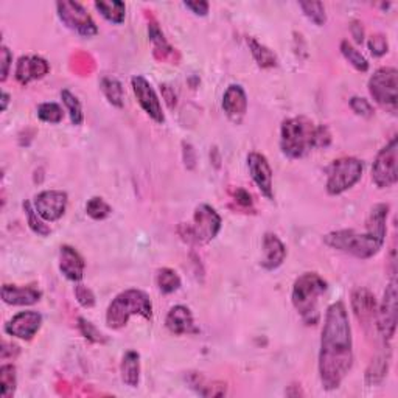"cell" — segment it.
<instances>
[{"label":"cell","instance_id":"1","mask_svg":"<svg viewBox=\"0 0 398 398\" xmlns=\"http://www.w3.org/2000/svg\"><path fill=\"white\" fill-rule=\"evenodd\" d=\"M353 366V342L349 314L342 302L327 308L319 352V376L322 388L338 389Z\"/></svg>","mask_w":398,"mask_h":398},{"label":"cell","instance_id":"2","mask_svg":"<svg viewBox=\"0 0 398 398\" xmlns=\"http://www.w3.org/2000/svg\"><path fill=\"white\" fill-rule=\"evenodd\" d=\"M327 282L318 273H305L296 279L291 302L305 326L319 323V299L327 291Z\"/></svg>","mask_w":398,"mask_h":398},{"label":"cell","instance_id":"3","mask_svg":"<svg viewBox=\"0 0 398 398\" xmlns=\"http://www.w3.org/2000/svg\"><path fill=\"white\" fill-rule=\"evenodd\" d=\"M318 126L308 117H293L282 123L280 148L289 159H300L316 148Z\"/></svg>","mask_w":398,"mask_h":398},{"label":"cell","instance_id":"4","mask_svg":"<svg viewBox=\"0 0 398 398\" xmlns=\"http://www.w3.org/2000/svg\"><path fill=\"white\" fill-rule=\"evenodd\" d=\"M139 314L145 319L153 318L150 296L140 289H126L111 302L106 312V323L112 330L123 328L131 316Z\"/></svg>","mask_w":398,"mask_h":398},{"label":"cell","instance_id":"5","mask_svg":"<svg viewBox=\"0 0 398 398\" xmlns=\"http://www.w3.org/2000/svg\"><path fill=\"white\" fill-rule=\"evenodd\" d=\"M323 243L328 247L338 249L341 252L353 255L356 259H370L380 252L384 241L374 234L364 232L360 234L353 229H342V231H335L327 234L323 237Z\"/></svg>","mask_w":398,"mask_h":398},{"label":"cell","instance_id":"6","mask_svg":"<svg viewBox=\"0 0 398 398\" xmlns=\"http://www.w3.org/2000/svg\"><path fill=\"white\" fill-rule=\"evenodd\" d=\"M221 229V217L213 207L201 204L193 215V224L179 226L182 240L190 245H206L217 237Z\"/></svg>","mask_w":398,"mask_h":398},{"label":"cell","instance_id":"7","mask_svg":"<svg viewBox=\"0 0 398 398\" xmlns=\"http://www.w3.org/2000/svg\"><path fill=\"white\" fill-rule=\"evenodd\" d=\"M362 176V162L355 158L333 160L327 168V193L336 197L352 188Z\"/></svg>","mask_w":398,"mask_h":398},{"label":"cell","instance_id":"8","mask_svg":"<svg viewBox=\"0 0 398 398\" xmlns=\"http://www.w3.org/2000/svg\"><path fill=\"white\" fill-rule=\"evenodd\" d=\"M369 92L375 103L390 114H397L398 107V72L394 67H381L369 79Z\"/></svg>","mask_w":398,"mask_h":398},{"label":"cell","instance_id":"9","mask_svg":"<svg viewBox=\"0 0 398 398\" xmlns=\"http://www.w3.org/2000/svg\"><path fill=\"white\" fill-rule=\"evenodd\" d=\"M372 181L378 188H389L398 181V139L392 137L389 144L376 154L372 165Z\"/></svg>","mask_w":398,"mask_h":398},{"label":"cell","instance_id":"10","mask_svg":"<svg viewBox=\"0 0 398 398\" xmlns=\"http://www.w3.org/2000/svg\"><path fill=\"white\" fill-rule=\"evenodd\" d=\"M58 16L63 20V24L77 33L79 36L84 38H92L98 33V29L93 19L91 17L89 13L86 11V8L78 2H58Z\"/></svg>","mask_w":398,"mask_h":398},{"label":"cell","instance_id":"11","mask_svg":"<svg viewBox=\"0 0 398 398\" xmlns=\"http://www.w3.org/2000/svg\"><path fill=\"white\" fill-rule=\"evenodd\" d=\"M397 282L390 280L384 291L383 300L376 309V328L384 342H389L395 336L397 328Z\"/></svg>","mask_w":398,"mask_h":398},{"label":"cell","instance_id":"12","mask_svg":"<svg viewBox=\"0 0 398 398\" xmlns=\"http://www.w3.org/2000/svg\"><path fill=\"white\" fill-rule=\"evenodd\" d=\"M131 86H132L134 93H136L139 105L141 106V109H144L148 116L156 121V123H164L165 121L164 111H162L159 97H158V93L154 92L150 81H148L145 77L136 75L131 79Z\"/></svg>","mask_w":398,"mask_h":398},{"label":"cell","instance_id":"13","mask_svg":"<svg viewBox=\"0 0 398 398\" xmlns=\"http://www.w3.org/2000/svg\"><path fill=\"white\" fill-rule=\"evenodd\" d=\"M67 207V193L63 190H45L35 197V208L44 221H58Z\"/></svg>","mask_w":398,"mask_h":398},{"label":"cell","instance_id":"14","mask_svg":"<svg viewBox=\"0 0 398 398\" xmlns=\"http://www.w3.org/2000/svg\"><path fill=\"white\" fill-rule=\"evenodd\" d=\"M247 168L251 178L259 187V190L269 201L274 199V187H273V168L269 165L268 159L260 153H249Z\"/></svg>","mask_w":398,"mask_h":398},{"label":"cell","instance_id":"15","mask_svg":"<svg viewBox=\"0 0 398 398\" xmlns=\"http://www.w3.org/2000/svg\"><path fill=\"white\" fill-rule=\"evenodd\" d=\"M40 323H43V316L38 312H20L5 323V333L30 341L39 332Z\"/></svg>","mask_w":398,"mask_h":398},{"label":"cell","instance_id":"16","mask_svg":"<svg viewBox=\"0 0 398 398\" xmlns=\"http://www.w3.org/2000/svg\"><path fill=\"white\" fill-rule=\"evenodd\" d=\"M352 308L356 316L364 327L374 326V321H376V305L375 296L366 288H358L352 293Z\"/></svg>","mask_w":398,"mask_h":398},{"label":"cell","instance_id":"17","mask_svg":"<svg viewBox=\"0 0 398 398\" xmlns=\"http://www.w3.org/2000/svg\"><path fill=\"white\" fill-rule=\"evenodd\" d=\"M222 109L234 123H241L247 112V97L240 84H231L222 95Z\"/></svg>","mask_w":398,"mask_h":398},{"label":"cell","instance_id":"18","mask_svg":"<svg viewBox=\"0 0 398 398\" xmlns=\"http://www.w3.org/2000/svg\"><path fill=\"white\" fill-rule=\"evenodd\" d=\"M50 72V66L40 56H20L16 66V79L20 84H29L31 81L44 78Z\"/></svg>","mask_w":398,"mask_h":398},{"label":"cell","instance_id":"19","mask_svg":"<svg viewBox=\"0 0 398 398\" xmlns=\"http://www.w3.org/2000/svg\"><path fill=\"white\" fill-rule=\"evenodd\" d=\"M165 326L173 335L198 333V328L194 326V319L190 308H187L184 305H176L168 312Z\"/></svg>","mask_w":398,"mask_h":398},{"label":"cell","instance_id":"20","mask_svg":"<svg viewBox=\"0 0 398 398\" xmlns=\"http://www.w3.org/2000/svg\"><path fill=\"white\" fill-rule=\"evenodd\" d=\"M86 263L83 257L72 246H61L59 251V269L66 279L79 282L84 275Z\"/></svg>","mask_w":398,"mask_h":398},{"label":"cell","instance_id":"21","mask_svg":"<svg viewBox=\"0 0 398 398\" xmlns=\"http://www.w3.org/2000/svg\"><path fill=\"white\" fill-rule=\"evenodd\" d=\"M263 252L265 257L261 260V266L268 271H274L286 259V247L275 234H266L263 237Z\"/></svg>","mask_w":398,"mask_h":398},{"label":"cell","instance_id":"22","mask_svg":"<svg viewBox=\"0 0 398 398\" xmlns=\"http://www.w3.org/2000/svg\"><path fill=\"white\" fill-rule=\"evenodd\" d=\"M43 293L33 286H16V285H3L2 286V299L8 305L26 307L33 305L40 300Z\"/></svg>","mask_w":398,"mask_h":398},{"label":"cell","instance_id":"23","mask_svg":"<svg viewBox=\"0 0 398 398\" xmlns=\"http://www.w3.org/2000/svg\"><path fill=\"white\" fill-rule=\"evenodd\" d=\"M388 215H389V206L388 204H376L372 207L369 217L366 220V231L374 234L375 237L386 241L388 234Z\"/></svg>","mask_w":398,"mask_h":398},{"label":"cell","instance_id":"24","mask_svg":"<svg viewBox=\"0 0 398 398\" xmlns=\"http://www.w3.org/2000/svg\"><path fill=\"white\" fill-rule=\"evenodd\" d=\"M121 380L130 388H137L140 380V355L134 350L126 352L120 366Z\"/></svg>","mask_w":398,"mask_h":398},{"label":"cell","instance_id":"25","mask_svg":"<svg viewBox=\"0 0 398 398\" xmlns=\"http://www.w3.org/2000/svg\"><path fill=\"white\" fill-rule=\"evenodd\" d=\"M389 364H390V350L388 349L384 353L376 355L372 362L369 364V367L366 370L367 386H376V384H380L384 378H386Z\"/></svg>","mask_w":398,"mask_h":398},{"label":"cell","instance_id":"26","mask_svg":"<svg viewBox=\"0 0 398 398\" xmlns=\"http://www.w3.org/2000/svg\"><path fill=\"white\" fill-rule=\"evenodd\" d=\"M93 6L98 10L101 16L112 24L120 25L125 20L126 6L123 2H118V0H112V2H95Z\"/></svg>","mask_w":398,"mask_h":398},{"label":"cell","instance_id":"27","mask_svg":"<svg viewBox=\"0 0 398 398\" xmlns=\"http://www.w3.org/2000/svg\"><path fill=\"white\" fill-rule=\"evenodd\" d=\"M247 45L249 49H251L254 59L257 61V64L261 67V69H269V67L277 66V56L274 55V52L269 50L266 45L260 44L257 39L249 38Z\"/></svg>","mask_w":398,"mask_h":398},{"label":"cell","instance_id":"28","mask_svg":"<svg viewBox=\"0 0 398 398\" xmlns=\"http://www.w3.org/2000/svg\"><path fill=\"white\" fill-rule=\"evenodd\" d=\"M101 91H103L105 97L112 106L121 107L125 103V95H123V86L118 79L106 77L101 79Z\"/></svg>","mask_w":398,"mask_h":398},{"label":"cell","instance_id":"29","mask_svg":"<svg viewBox=\"0 0 398 398\" xmlns=\"http://www.w3.org/2000/svg\"><path fill=\"white\" fill-rule=\"evenodd\" d=\"M156 283L158 288L164 294H171L174 291H178L181 286V277L176 271H173L170 268H162L158 271L156 275Z\"/></svg>","mask_w":398,"mask_h":398},{"label":"cell","instance_id":"30","mask_svg":"<svg viewBox=\"0 0 398 398\" xmlns=\"http://www.w3.org/2000/svg\"><path fill=\"white\" fill-rule=\"evenodd\" d=\"M24 211L26 215V221H29V226L30 229L35 234L40 235V237H47V235H50V227L45 224L43 221V218L39 217V213L36 212L35 206L30 204V201H25L24 202Z\"/></svg>","mask_w":398,"mask_h":398},{"label":"cell","instance_id":"31","mask_svg":"<svg viewBox=\"0 0 398 398\" xmlns=\"http://www.w3.org/2000/svg\"><path fill=\"white\" fill-rule=\"evenodd\" d=\"M61 98H63V103L67 107V112H69L72 123L77 126L83 123L84 116H83V107H81L79 100L73 95L69 89H64L63 92H61Z\"/></svg>","mask_w":398,"mask_h":398},{"label":"cell","instance_id":"32","mask_svg":"<svg viewBox=\"0 0 398 398\" xmlns=\"http://www.w3.org/2000/svg\"><path fill=\"white\" fill-rule=\"evenodd\" d=\"M341 53L344 55L350 64H352L356 70L360 72H367L369 70V63L367 59L361 55L360 50H356L355 47L349 43V40H342L341 43Z\"/></svg>","mask_w":398,"mask_h":398},{"label":"cell","instance_id":"33","mask_svg":"<svg viewBox=\"0 0 398 398\" xmlns=\"http://www.w3.org/2000/svg\"><path fill=\"white\" fill-rule=\"evenodd\" d=\"M148 33H150V39L153 40V44H154V53H156V56H158L159 52L162 53L160 59H167L168 56L173 55V49L170 45H168V43L165 40L164 35H162V31H160V29L156 22L150 24V26H148Z\"/></svg>","mask_w":398,"mask_h":398},{"label":"cell","instance_id":"34","mask_svg":"<svg viewBox=\"0 0 398 398\" xmlns=\"http://www.w3.org/2000/svg\"><path fill=\"white\" fill-rule=\"evenodd\" d=\"M16 367L11 364H3L0 367V384H2V397L10 398L16 390Z\"/></svg>","mask_w":398,"mask_h":398},{"label":"cell","instance_id":"35","mask_svg":"<svg viewBox=\"0 0 398 398\" xmlns=\"http://www.w3.org/2000/svg\"><path fill=\"white\" fill-rule=\"evenodd\" d=\"M86 213L89 215L92 220L101 221V220H106L107 217H109V215L112 213V208L103 198L95 197V198H91L89 201H87Z\"/></svg>","mask_w":398,"mask_h":398},{"label":"cell","instance_id":"36","mask_svg":"<svg viewBox=\"0 0 398 398\" xmlns=\"http://www.w3.org/2000/svg\"><path fill=\"white\" fill-rule=\"evenodd\" d=\"M299 6L305 15L314 25L322 26L327 22V15L326 8H323L322 2H300Z\"/></svg>","mask_w":398,"mask_h":398},{"label":"cell","instance_id":"37","mask_svg":"<svg viewBox=\"0 0 398 398\" xmlns=\"http://www.w3.org/2000/svg\"><path fill=\"white\" fill-rule=\"evenodd\" d=\"M38 117L47 123H59L63 120V109L56 103H43L38 107Z\"/></svg>","mask_w":398,"mask_h":398},{"label":"cell","instance_id":"38","mask_svg":"<svg viewBox=\"0 0 398 398\" xmlns=\"http://www.w3.org/2000/svg\"><path fill=\"white\" fill-rule=\"evenodd\" d=\"M78 328L81 335L84 336L86 339H89L91 342H97V344H103L106 342V336L100 332V330L93 326L92 322H89L84 318L78 319Z\"/></svg>","mask_w":398,"mask_h":398},{"label":"cell","instance_id":"39","mask_svg":"<svg viewBox=\"0 0 398 398\" xmlns=\"http://www.w3.org/2000/svg\"><path fill=\"white\" fill-rule=\"evenodd\" d=\"M369 50L376 58L386 55V53L389 52V44H388L386 36L375 35V36L370 38L369 39Z\"/></svg>","mask_w":398,"mask_h":398},{"label":"cell","instance_id":"40","mask_svg":"<svg viewBox=\"0 0 398 398\" xmlns=\"http://www.w3.org/2000/svg\"><path fill=\"white\" fill-rule=\"evenodd\" d=\"M350 107H352V111L355 114H358L361 117H372L374 116V106L369 103L366 98H360V97H353L350 100Z\"/></svg>","mask_w":398,"mask_h":398},{"label":"cell","instance_id":"41","mask_svg":"<svg viewBox=\"0 0 398 398\" xmlns=\"http://www.w3.org/2000/svg\"><path fill=\"white\" fill-rule=\"evenodd\" d=\"M75 298L81 307L84 308H92L95 305V296L91 291V288H87L86 285H77L75 286Z\"/></svg>","mask_w":398,"mask_h":398},{"label":"cell","instance_id":"42","mask_svg":"<svg viewBox=\"0 0 398 398\" xmlns=\"http://www.w3.org/2000/svg\"><path fill=\"white\" fill-rule=\"evenodd\" d=\"M332 141V134L326 125H319L316 130V148H327Z\"/></svg>","mask_w":398,"mask_h":398},{"label":"cell","instance_id":"43","mask_svg":"<svg viewBox=\"0 0 398 398\" xmlns=\"http://www.w3.org/2000/svg\"><path fill=\"white\" fill-rule=\"evenodd\" d=\"M0 58H2V81H5L8 78V72H10V66H11V61H13V55L11 52L8 50V47L2 45V49H0Z\"/></svg>","mask_w":398,"mask_h":398},{"label":"cell","instance_id":"44","mask_svg":"<svg viewBox=\"0 0 398 398\" xmlns=\"http://www.w3.org/2000/svg\"><path fill=\"white\" fill-rule=\"evenodd\" d=\"M184 6H185V8L190 10L193 15H197V16H207V13H208V3L204 2V0H194V2H185Z\"/></svg>","mask_w":398,"mask_h":398},{"label":"cell","instance_id":"45","mask_svg":"<svg viewBox=\"0 0 398 398\" xmlns=\"http://www.w3.org/2000/svg\"><path fill=\"white\" fill-rule=\"evenodd\" d=\"M232 194H234L235 201H237L240 206H243V207H251L252 206L251 194H249L245 188H237V190L232 192Z\"/></svg>","mask_w":398,"mask_h":398},{"label":"cell","instance_id":"46","mask_svg":"<svg viewBox=\"0 0 398 398\" xmlns=\"http://www.w3.org/2000/svg\"><path fill=\"white\" fill-rule=\"evenodd\" d=\"M184 159L187 168H193L194 162H197V153H194L193 146L190 144H184Z\"/></svg>","mask_w":398,"mask_h":398},{"label":"cell","instance_id":"47","mask_svg":"<svg viewBox=\"0 0 398 398\" xmlns=\"http://www.w3.org/2000/svg\"><path fill=\"white\" fill-rule=\"evenodd\" d=\"M350 31H352V36L355 39V43L356 44H362V40H364V29H362V25L358 22V20H355V22H352V25H350Z\"/></svg>","mask_w":398,"mask_h":398},{"label":"cell","instance_id":"48","mask_svg":"<svg viewBox=\"0 0 398 398\" xmlns=\"http://www.w3.org/2000/svg\"><path fill=\"white\" fill-rule=\"evenodd\" d=\"M8 103H10V95L3 91L2 92V111L3 112L6 111V106H8Z\"/></svg>","mask_w":398,"mask_h":398}]
</instances>
